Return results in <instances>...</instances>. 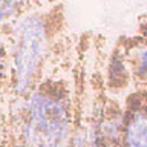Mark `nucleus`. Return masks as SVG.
I'll return each instance as SVG.
<instances>
[{
	"label": "nucleus",
	"instance_id": "1",
	"mask_svg": "<svg viewBox=\"0 0 147 147\" xmlns=\"http://www.w3.org/2000/svg\"><path fill=\"white\" fill-rule=\"evenodd\" d=\"M78 40L60 51L43 81L5 121L8 147H71L75 124Z\"/></svg>",
	"mask_w": 147,
	"mask_h": 147
},
{
	"label": "nucleus",
	"instance_id": "2",
	"mask_svg": "<svg viewBox=\"0 0 147 147\" xmlns=\"http://www.w3.org/2000/svg\"><path fill=\"white\" fill-rule=\"evenodd\" d=\"M8 48V83L0 101L3 126L6 118L28 100L64 46L67 34L63 6L34 9L16 18L0 31Z\"/></svg>",
	"mask_w": 147,
	"mask_h": 147
},
{
	"label": "nucleus",
	"instance_id": "3",
	"mask_svg": "<svg viewBox=\"0 0 147 147\" xmlns=\"http://www.w3.org/2000/svg\"><path fill=\"white\" fill-rule=\"evenodd\" d=\"M121 147H147V87H133L124 95Z\"/></svg>",
	"mask_w": 147,
	"mask_h": 147
},
{
	"label": "nucleus",
	"instance_id": "4",
	"mask_svg": "<svg viewBox=\"0 0 147 147\" xmlns=\"http://www.w3.org/2000/svg\"><path fill=\"white\" fill-rule=\"evenodd\" d=\"M117 43L123 49L133 87H147V35H121Z\"/></svg>",
	"mask_w": 147,
	"mask_h": 147
}]
</instances>
